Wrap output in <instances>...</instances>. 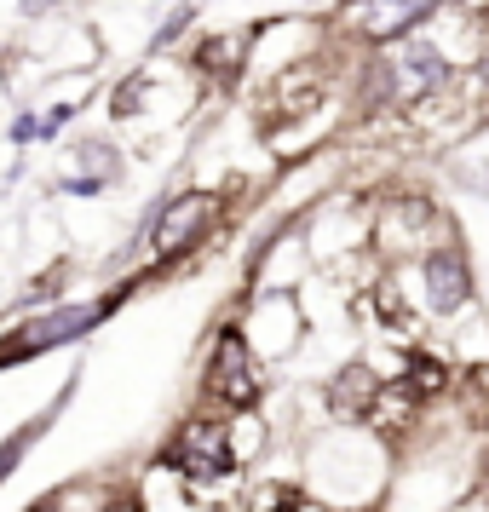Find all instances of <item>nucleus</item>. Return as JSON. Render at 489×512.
Listing matches in <instances>:
<instances>
[{
	"mask_svg": "<svg viewBox=\"0 0 489 512\" xmlns=\"http://www.w3.org/2000/svg\"><path fill=\"white\" fill-rule=\"evenodd\" d=\"M420 288H426V305L449 317V311H461L472 300V271H466V254L461 248H432V254L420 259Z\"/></svg>",
	"mask_w": 489,
	"mask_h": 512,
	"instance_id": "obj_5",
	"label": "nucleus"
},
{
	"mask_svg": "<svg viewBox=\"0 0 489 512\" xmlns=\"http://www.w3.org/2000/svg\"><path fill=\"white\" fill-rule=\"evenodd\" d=\"M52 415H58V409H47V415H41V420H29V426H18V432H12V438L0 443V484H6V478H12V472H18V461H24V455H29V443L41 438V426H47Z\"/></svg>",
	"mask_w": 489,
	"mask_h": 512,
	"instance_id": "obj_9",
	"label": "nucleus"
},
{
	"mask_svg": "<svg viewBox=\"0 0 489 512\" xmlns=\"http://www.w3.org/2000/svg\"><path fill=\"white\" fill-rule=\"evenodd\" d=\"M392 64V87L397 98H426L438 93L443 81H449V64H443L438 47H426V41H409V47L397 52V58H386Z\"/></svg>",
	"mask_w": 489,
	"mask_h": 512,
	"instance_id": "obj_7",
	"label": "nucleus"
},
{
	"mask_svg": "<svg viewBox=\"0 0 489 512\" xmlns=\"http://www.w3.org/2000/svg\"><path fill=\"white\" fill-rule=\"evenodd\" d=\"M478 478H484V495H489V455H484V466H478Z\"/></svg>",
	"mask_w": 489,
	"mask_h": 512,
	"instance_id": "obj_13",
	"label": "nucleus"
},
{
	"mask_svg": "<svg viewBox=\"0 0 489 512\" xmlns=\"http://www.w3.org/2000/svg\"><path fill=\"white\" fill-rule=\"evenodd\" d=\"M213 225V196H179V202H167V213L156 219V254L162 259H179L185 248L202 242V231Z\"/></svg>",
	"mask_w": 489,
	"mask_h": 512,
	"instance_id": "obj_6",
	"label": "nucleus"
},
{
	"mask_svg": "<svg viewBox=\"0 0 489 512\" xmlns=\"http://www.w3.org/2000/svg\"><path fill=\"white\" fill-rule=\"evenodd\" d=\"M167 461H173V472H179L190 489H208V484H219V478H231L236 472L231 426H225V420H185L179 438H173V449H167Z\"/></svg>",
	"mask_w": 489,
	"mask_h": 512,
	"instance_id": "obj_1",
	"label": "nucleus"
},
{
	"mask_svg": "<svg viewBox=\"0 0 489 512\" xmlns=\"http://www.w3.org/2000/svg\"><path fill=\"white\" fill-rule=\"evenodd\" d=\"M432 6L438 0H351L346 6V24L363 35V41H397V35H409L420 18H432Z\"/></svg>",
	"mask_w": 489,
	"mask_h": 512,
	"instance_id": "obj_4",
	"label": "nucleus"
},
{
	"mask_svg": "<svg viewBox=\"0 0 489 512\" xmlns=\"http://www.w3.org/2000/svg\"><path fill=\"white\" fill-rule=\"evenodd\" d=\"M29 512H64V501H41V507H29Z\"/></svg>",
	"mask_w": 489,
	"mask_h": 512,
	"instance_id": "obj_11",
	"label": "nucleus"
},
{
	"mask_svg": "<svg viewBox=\"0 0 489 512\" xmlns=\"http://www.w3.org/2000/svg\"><path fill=\"white\" fill-rule=\"evenodd\" d=\"M242 52H248V35H225V41H208V47H202V64L231 81V75L242 70Z\"/></svg>",
	"mask_w": 489,
	"mask_h": 512,
	"instance_id": "obj_10",
	"label": "nucleus"
},
{
	"mask_svg": "<svg viewBox=\"0 0 489 512\" xmlns=\"http://www.w3.org/2000/svg\"><path fill=\"white\" fill-rule=\"evenodd\" d=\"M98 317H104V305H64V311H47V317L24 323L6 346H0V363H18V357L52 351V346H64V340H81L87 328H98Z\"/></svg>",
	"mask_w": 489,
	"mask_h": 512,
	"instance_id": "obj_3",
	"label": "nucleus"
},
{
	"mask_svg": "<svg viewBox=\"0 0 489 512\" xmlns=\"http://www.w3.org/2000/svg\"><path fill=\"white\" fill-rule=\"evenodd\" d=\"M484 81H489V64H484Z\"/></svg>",
	"mask_w": 489,
	"mask_h": 512,
	"instance_id": "obj_14",
	"label": "nucleus"
},
{
	"mask_svg": "<svg viewBox=\"0 0 489 512\" xmlns=\"http://www.w3.org/2000/svg\"><path fill=\"white\" fill-rule=\"evenodd\" d=\"M24 6H29V12H47L52 0H24Z\"/></svg>",
	"mask_w": 489,
	"mask_h": 512,
	"instance_id": "obj_12",
	"label": "nucleus"
},
{
	"mask_svg": "<svg viewBox=\"0 0 489 512\" xmlns=\"http://www.w3.org/2000/svg\"><path fill=\"white\" fill-rule=\"evenodd\" d=\"M380 392H386V380H380L369 363H346V369L328 380V409L340 420H369Z\"/></svg>",
	"mask_w": 489,
	"mask_h": 512,
	"instance_id": "obj_8",
	"label": "nucleus"
},
{
	"mask_svg": "<svg viewBox=\"0 0 489 512\" xmlns=\"http://www.w3.org/2000/svg\"><path fill=\"white\" fill-rule=\"evenodd\" d=\"M208 397L231 415H248L259 403V363H254V346L242 328H225L219 346L208 357Z\"/></svg>",
	"mask_w": 489,
	"mask_h": 512,
	"instance_id": "obj_2",
	"label": "nucleus"
}]
</instances>
